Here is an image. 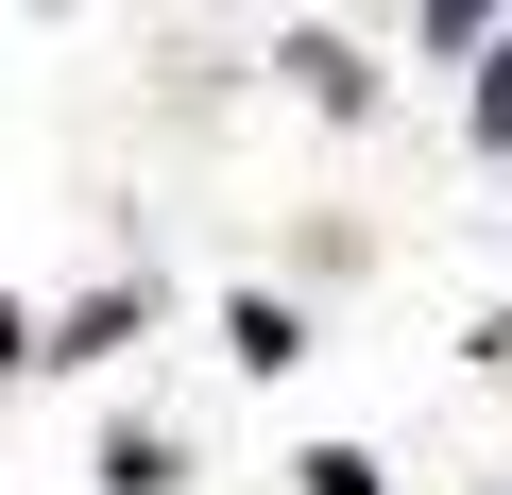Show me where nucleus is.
I'll use <instances>...</instances> for the list:
<instances>
[{"instance_id": "f257e3e1", "label": "nucleus", "mask_w": 512, "mask_h": 495, "mask_svg": "<svg viewBox=\"0 0 512 495\" xmlns=\"http://www.w3.org/2000/svg\"><path fill=\"white\" fill-rule=\"evenodd\" d=\"M222 342H239V376H291V359H308V325H291L274 291H239V325H222Z\"/></svg>"}, {"instance_id": "f03ea898", "label": "nucleus", "mask_w": 512, "mask_h": 495, "mask_svg": "<svg viewBox=\"0 0 512 495\" xmlns=\"http://www.w3.org/2000/svg\"><path fill=\"white\" fill-rule=\"evenodd\" d=\"M308 495H376V444H308Z\"/></svg>"}, {"instance_id": "7ed1b4c3", "label": "nucleus", "mask_w": 512, "mask_h": 495, "mask_svg": "<svg viewBox=\"0 0 512 495\" xmlns=\"http://www.w3.org/2000/svg\"><path fill=\"white\" fill-rule=\"evenodd\" d=\"M478 137H512V52H495V69H478Z\"/></svg>"}, {"instance_id": "20e7f679", "label": "nucleus", "mask_w": 512, "mask_h": 495, "mask_svg": "<svg viewBox=\"0 0 512 495\" xmlns=\"http://www.w3.org/2000/svg\"><path fill=\"white\" fill-rule=\"evenodd\" d=\"M18 359H35V325H18V308H0V376H18Z\"/></svg>"}]
</instances>
